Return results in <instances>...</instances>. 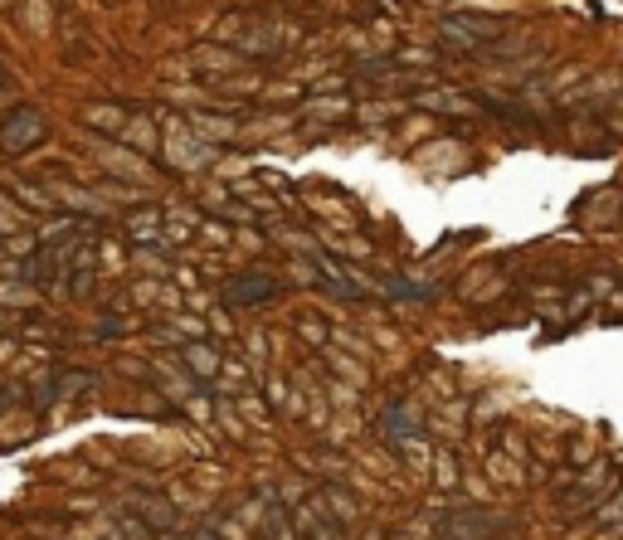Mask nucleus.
Segmentation results:
<instances>
[{
    "instance_id": "2",
    "label": "nucleus",
    "mask_w": 623,
    "mask_h": 540,
    "mask_svg": "<svg viewBox=\"0 0 623 540\" xmlns=\"http://www.w3.org/2000/svg\"><path fill=\"white\" fill-rule=\"evenodd\" d=\"M273 292H278L273 278H239V283L224 288V302H229V307H254V302H268Z\"/></svg>"
},
{
    "instance_id": "3",
    "label": "nucleus",
    "mask_w": 623,
    "mask_h": 540,
    "mask_svg": "<svg viewBox=\"0 0 623 540\" xmlns=\"http://www.w3.org/2000/svg\"><path fill=\"white\" fill-rule=\"evenodd\" d=\"M385 438H395V443H414L419 438V419H414V409H404V404H395V409H385Z\"/></svg>"
},
{
    "instance_id": "4",
    "label": "nucleus",
    "mask_w": 623,
    "mask_h": 540,
    "mask_svg": "<svg viewBox=\"0 0 623 540\" xmlns=\"http://www.w3.org/2000/svg\"><path fill=\"white\" fill-rule=\"evenodd\" d=\"M327 511L336 516V526H346V521L356 516V502H351L346 492H336V487H331V492H327Z\"/></svg>"
},
{
    "instance_id": "1",
    "label": "nucleus",
    "mask_w": 623,
    "mask_h": 540,
    "mask_svg": "<svg viewBox=\"0 0 623 540\" xmlns=\"http://www.w3.org/2000/svg\"><path fill=\"white\" fill-rule=\"evenodd\" d=\"M44 137H49V122H44L35 108H15L0 122V151H5V156H20V151L39 146Z\"/></svg>"
}]
</instances>
